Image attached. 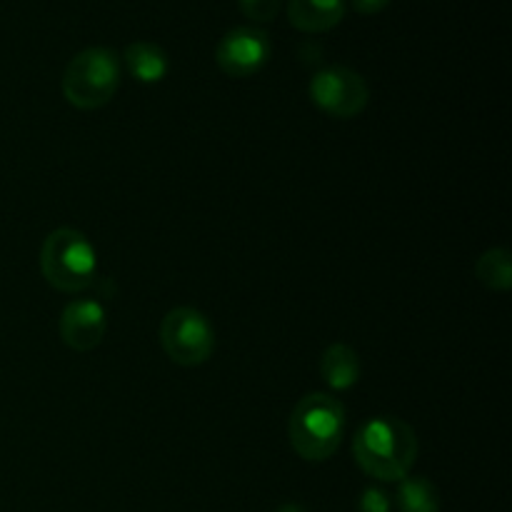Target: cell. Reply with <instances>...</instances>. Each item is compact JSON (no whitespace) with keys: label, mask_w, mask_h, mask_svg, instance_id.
<instances>
[{"label":"cell","mask_w":512,"mask_h":512,"mask_svg":"<svg viewBox=\"0 0 512 512\" xmlns=\"http://www.w3.org/2000/svg\"><path fill=\"white\" fill-rule=\"evenodd\" d=\"M353 453L370 478L393 483L408 478V470L418 458V438L403 420L375 418L358 430Z\"/></svg>","instance_id":"1"},{"label":"cell","mask_w":512,"mask_h":512,"mask_svg":"<svg viewBox=\"0 0 512 512\" xmlns=\"http://www.w3.org/2000/svg\"><path fill=\"white\" fill-rule=\"evenodd\" d=\"M290 445L310 463L333 458L345 435V408L330 395H305L290 415Z\"/></svg>","instance_id":"2"},{"label":"cell","mask_w":512,"mask_h":512,"mask_svg":"<svg viewBox=\"0 0 512 512\" xmlns=\"http://www.w3.org/2000/svg\"><path fill=\"white\" fill-rule=\"evenodd\" d=\"M40 268H43L45 280L60 293H83L93 285L98 258L83 233L73 228H60L45 238L43 250H40Z\"/></svg>","instance_id":"3"},{"label":"cell","mask_w":512,"mask_h":512,"mask_svg":"<svg viewBox=\"0 0 512 512\" xmlns=\"http://www.w3.org/2000/svg\"><path fill=\"white\" fill-rule=\"evenodd\" d=\"M120 85V60L110 48H88L75 55L63 73V95L80 110L103 108Z\"/></svg>","instance_id":"4"},{"label":"cell","mask_w":512,"mask_h":512,"mask_svg":"<svg viewBox=\"0 0 512 512\" xmlns=\"http://www.w3.org/2000/svg\"><path fill=\"white\" fill-rule=\"evenodd\" d=\"M160 343L173 363L195 368L213 355L215 330L200 310L175 308L160 325Z\"/></svg>","instance_id":"5"},{"label":"cell","mask_w":512,"mask_h":512,"mask_svg":"<svg viewBox=\"0 0 512 512\" xmlns=\"http://www.w3.org/2000/svg\"><path fill=\"white\" fill-rule=\"evenodd\" d=\"M310 98L320 110H325L333 118L348 120L363 113L365 105H368L370 90L363 75L355 73L353 68L330 65V68H323L320 73L313 75Z\"/></svg>","instance_id":"6"},{"label":"cell","mask_w":512,"mask_h":512,"mask_svg":"<svg viewBox=\"0 0 512 512\" xmlns=\"http://www.w3.org/2000/svg\"><path fill=\"white\" fill-rule=\"evenodd\" d=\"M270 53H273V43H270L268 33L243 25V28H233L230 33H225L215 50V60L230 78H250L265 68Z\"/></svg>","instance_id":"7"},{"label":"cell","mask_w":512,"mask_h":512,"mask_svg":"<svg viewBox=\"0 0 512 512\" xmlns=\"http://www.w3.org/2000/svg\"><path fill=\"white\" fill-rule=\"evenodd\" d=\"M108 330V318L98 300L78 298L65 305L60 318V338L75 353H88L98 348Z\"/></svg>","instance_id":"8"},{"label":"cell","mask_w":512,"mask_h":512,"mask_svg":"<svg viewBox=\"0 0 512 512\" xmlns=\"http://www.w3.org/2000/svg\"><path fill=\"white\" fill-rule=\"evenodd\" d=\"M345 0H290L288 18L303 33H328L343 20Z\"/></svg>","instance_id":"9"},{"label":"cell","mask_w":512,"mask_h":512,"mask_svg":"<svg viewBox=\"0 0 512 512\" xmlns=\"http://www.w3.org/2000/svg\"><path fill=\"white\" fill-rule=\"evenodd\" d=\"M323 380L333 390H350L360 380V358L350 345H330L320 360Z\"/></svg>","instance_id":"10"},{"label":"cell","mask_w":512,"mask_h":512,"mask_svg":"<svg viewBox=\"0 0 512 512\" xmlns=\"http://www.w3.org/2000/svg\"><path fill=\"white\" fill-rule=\"evenodd\" d=\"M125 65H128L130 75L140 83H160L168 75V55L160 45L155 43H133L125 48Z\"/></svg>","instance_id":"11"},{"label":"cell","mask_w":512,"mask_h":512,"mask_svg":"<svg viewBox=\"0 0 512 512\" xmlns=\"http://www.w3.org/2000/svg\"><path fill=\"white\" fill-rule=\"evenodd\" d=\"M395 505L400 512H440L438 488L425 478H403Z\"/></svg>","instance_id":"12"},{"label":"cell","mask_w":512,"mask_h":512,"mask_svg":"<svg viewBox=\"0 0 512 512\" xmlns=\"http://www.w3.org/2000/svg\"><path fill=\"white\" fill-rule=\"evenodd\" d=\"M475 275H478L480 283L490 290H505L512 288V263L510 253L505 248H490L480 255V260L475 263Z\"/></svg>","instance_id":"13"},{"label":"cell","mask_w":512,"mask_h":512,"mask_svg":"<svg viewBox=\"0 0 512 512\" xmlns=\"http://www.w3.org/2000/svg\"><path fill=\"white\" fill-rule=\"evenodd\" d=\"M238 5L245 18L255 23H270L280 10V0H238Z\"/></svg>","instance_id":"14"},{"label":"cell","mask_w":512,"mask_h":512,"mask_svg":"<svg viewBox=\"0 0 512 512\" xmlns=\"http://www.w3.org/2000/svg\"><path fill=\"white\" fill-rule=\"evenodd\" d=\"M390 495L380 488H368L360 495V512H390Z\"/></svg>","instance_id":"15"},{"label":"cell","mask_w":512,"mask_h":512,"mask_svg":"<svg viewBox=\"0 0 512 512\" xmlns=\"http://www.w3.org/2000/svg\"><path fill=\"white\" fill-rule=\"evenodd\" d=\"M390 3H393V0H353V8L363 15H373L388 8Z\"/></svg>","instance_id":"16"},{"label":"cell","mask_w":512,"mask_h":512,"mask_svg":"<svg viewBox=\"0 0 512 512\" xmlns=\"http://www.w3.org/2000/svg\"><path fill=\"white\" fill-rule=\"evenodd\" d=\"M275 512H308V510H305L303 505H298V503H285V505H280V508Z\"/></svg>","instance_id":"17"}]
</instances>
